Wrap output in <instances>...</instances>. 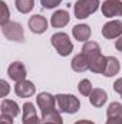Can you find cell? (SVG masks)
I'll return each instance as SVG.
<instances>
[{
  "label": "cell",
  "mask_w": 122,
  "mask_h": 124,
  "mask_svg": "<svg viewBox=\"0 0 122 124\" xmlns=\"http://www.w3.org/2000/svg\"><path fill=\"white\" fill-rule=\"evenodd\" d=\"M102 15L105 17L122 16V1L121 0H105L102 4Z\"/></svg>",
  "instance_id": "6"
},
{
  "label": "cell",
  "mask_w": 122,
  "mask_h": 124,
  "mask_svg": "<svg viewBox=\"0 0 122 124\" xmlns=\"http://www.w3.org/2000/svg\"><path fill=\"white\" fill-rule=\"evenodd\" d=\"M108 100V94L105 93L102 88H93L91 95H89V101L93 107H103V104Z\"/></svg>",
  "instance_id": "13"
},
{
  "label": "cell",
  "mask_w": 122,
  "mask_h": 124,
  "mask_svg": "<svg viewBox=\"0 0 122 124\" xmlns=\"http://www.w3.org/2000/svg\"><path fill=\"white\" fill-rule=\"evenodd\" d=\"M7 75H9L13 81H16V82L25 81V79H26V75H27L26 66L23 65V62H20V61L12 62V63L9 65V68H7Z\"/></svg>",
  "instance_id": "7"
},
{
  "label": "cell",
  "mask_w": 122,
  "mask_h": 124,
  "mask_svg": "<svg viewBox=\"0 0 122 124\" xmlns=\"http://www.w3.org/2000/svg\"><path fill=\"white\" fill-rule=\"evenodd\" d=\"M1 32L3 35L9 39V40H13V42H25V32H23V28L20 23L17 22H7L6 25L1 26Z\"/></svg>",
  "instance_id": "4"
},
{
  "label": "cell",
  "mask_w": 122,
  "mask_h": 124,
  "mask_svg": "<svg viewBox=\"0 0 122 124\" xmlns=\"http://www.w3.org/2000/svg\"><path fill=\"white\" fill-rule=\"evenodd\" d=\"M106 61H108V56H103V55H99L96 59H93L89 65V69L95 74H103L105 68H106Z\"/></svg>",
  "instance_id": "20"
},
{
  "label": "cell",
  "mask_w": 122,
  "mask_h": 124,
  "mask_svg": "<svg viewBox=\"0 0 122 124\" xmlns=\"http://www.w3.org/2000/svg\"><path fill=\"white\" fill-rule=\"evenodd\" d=\"M14 4L20 13H29L34 6V0H14Z\"/></svg>",
  "instance_id": "22"
},
{
  "label": "cell",
  "mask_w": 122,
  "mask_h": 124,
  "mask_svg": "<svg viewBox=\"0 0 122 124\" xmlns=\"http://www.w3.org/2000/svg\"><path fill=\"white\" fill-rule=\"evenodd\" d=\"M102 35L105 39H115L122 36V22L121 20H111L103 25L102 28Z\"/></svg>",
  "instance_id": "8"
},
{
  "label": "cell",
  "mask_w": 122,
  "mask_h": 124,
  "mask_svg": "<svg viewBox=\"0 0 122 124\" xmlns=\"http://www.w3.org/2000/svg\"><path fill=\"white\" fill-rule=\"evenodd\" d=\"M56 108L59 113L75 114L81 108V101L72 94H58L56 95Z\"/></svg>",
  "instance_id": "1"
},
{
  "label": "cell",
  "mask_w": 122,
  "mask_h": 124,
  "mask_svg": "<svg viewBox=\"0 0 122 124\" xmlns=\"http://www.w3.org/2000/svg\"><path fill=\"white\" fill-rule=\"evenodd\" d=\"M0 88H1V91H0V95H1V97H6L10 88H9V84H7L4 79H1V81H0Z\"/></svg>",
  "instance_id": "26"
},
{
  "label": "cell",
  "mask_w": 122,
  "mask_h": 124,
  "mask_svg": "<svg viewBox=\"0 0 122 124\" xmlns=\"http://www.w3.org/2000/svg\"><path fill=\"white\" fill-rule=\"evenodd\" d=\"M72 69L75 72H85L89 69V59L81 52L79 55H76L72 59Z\"/></svg>",
  "instance_id": "18"
},
{
  "label": "cell",
  "mask_w": 122,
  "mask_h": 124,
  "mask_svg": "<svg viewBox=\"0 0 122 124\" xmlns=\"http://www.w3.org/2000/svg\"><path fill=\"white\" fill-rule=\"evenodd\" d=\"M22 121H23V124H42V118H39L37 114H36L34 104H32V102L23 104V118H22Z\"/></svg>",
  "instance_id": "9"
},
{
  "label": "cell",
  "mask_w": 122,
  "mask_h": 124,
  "mask_svg": "<svg viewBox=\"0 0 122 124\" xmlns=\"http://www.w3.org/2000/svg\"><path fill=\"white\" fill-rule=\"evenodd\" d=\"M0 124H13V117H9V116H3L0 117Z\"/></svg>",
  "instance_id": "28"
},
{
  "label": "cell",
  "mask_w": 122,
  "mask_h": 124,
  "mask_svg": "<svg viewBox=\"0 0 122 124\" xmlns=\"http://www.w3.org/2000/svg\"><path fill=\"white\" fill-rule=\"evenodd\" d=\"M50 42L53 45V48L56 49V52L61 56H68L69 54H72L73 51V45L69 39V35H66L65 32H56L52 35Z\"/></svg>",
  "instance_id": "2"
},
{
  "label": "cell",
  "mask_w": 122,
  "mask_h": 124,
  "mask_svg": "<svg viewBox=\"0 0 122 124\" xmlns=\"http://www.w3.org/2000/svg\"><path fill=\"white\" fill-rule=\"evenodd\" d=\"M34 91H36V88H34L33 82L27 81V79L20 81V82H17V84L14 85V93H16L17 97H20V98L33 97V95H34Z\"/></svg>",
  "instance_id": "10"
},
{
  "label": "cell",
  "mask_w": 122,
  "mask_h": 124,
  "mask_svg": "<svg viewBox=\"0 0 122 124\" xmlns=\"http://www.w3.org/2000/svg\"><path fill=\"white\" fill-rule=\"evenodd\" d=\"M42 124H63L59 111H50L46 114H42Z\"/></svg>",
  "instance_id": "21"
},
{
  "label": "cell",
  "mask_w": 122,
  "mask_h": 124,
  "mask_svg": "<svg viewBox=\"0 0 122 124\" xmlns=\"http://www.w3.org/2000/svg\"><path fill=\"white\" fill-rule=\"evenodd\" d=\"M78 90H79V93L82 94V95H85V97H89L92 93V84L89 79H82L79 84H78Z\"/></svg>",
  "instance_id": "23"
},
{
  "label": "cell",
  "mask_w": 122,
  "mask_h": 124,
  "mask_svg": "<svg viewBox=\"0 0 122 124\" xmlns=\"http://www.w3.org/2000/svg\"><path fill=\"white\" fill-rule=\"evenodd\" d=\"M75 124H95L93 121H89V120H79V121H76Z\"/></svg>",
  "instance_id": "30"
},
{
  "label": "cell",
  "mask_w": 122,
  "mask_h": 124,
  "mask_svg": "<svg viewBox=\"0 0 122 124\" xmlns=\"http://www.w3.org/2000/svg\"><path fill=\"white\" fill-rule=\"evenodd\" d=\"M72 35L79 42H86L91 38V28L88 25H76L72 29Z\"/></svg>",
  "instance_id": "17"
},
{
  "label": "cell",
  "mask_w": 122,
  "mask_h": 124,
  "mask_svg": "<svg viewBox=\"0 0 122 124\" xmlns=\"http://www.w3.org/2000/svg\"><path fill=\"white\" fill-rule=\"evenodd\" d=\"M0 4H1V19H0V23H1V26H3V25H6L7 22H10V20H9V16H10V15H9L7 4H6L4 1H1Z\"/></svg>",
  "instance_id": "24"
},
{
  "label": "cell",
  "mask_w": 122,
  "mask_h": 124,
  "mask_svg": "<svg viewBox=\"0 0 122 124\" xmlns=\"http://www.w3.org/2000/svg\"><path fill=\"white\" fill-rule=\"evenodd\" d=\"M70 20V16L66 10H58L52 15V19H50V23L53 28H63L69 23Z\"/></svg>",
  "instance_id": "14"
},
{
  "label": "cell",
  "mask_w": 122,
  "mask_h": 124,
  "mask_svg": "<svg viewBox=\"0 0 122 124\" xmlns=\"http://www.w3.org/2000/svg\"><path fill=\"white\" fill-rule=\"evenodd\" d=\"M82 54L89 59V65H91V62L93 61V59H96L99 55H102V54H101V46H99V43H96V42H93V40L85 42V45H83V48H82Z\"/></svg>",
  "instance_id": "12"
},
{
  "label": "cell",
  "mask_w": 122,
  "mask_h": 124,
  "mask_svg": "<svg viewBox=\"0 0 122 124\" xmlns=\"http://www.w3.org/2000/svg\"><path fill=\"white\" fill-rule=\"evenodd\" d=\"M114 91L118 93L119 95H122V78H118V79L114 82Z\"/></svg>",
  "instance_id": "27"
},
{
  "label": "cell",
  "mask_w": 122,
  "mask_h": 124,
  "mask_svg": "<svg viewBox=\"0 0 122 124\" xmlns=\"http://www.w3.org/2000/svg\"><path fill=\"white\" fill-rule=\"evenodd\" d=\"M62 0H40V4L43 9H53L58 4H61Z\"/></svg>",
  "instance_id": "25"
},
{
  "label": "cell",
  "mask_w": 122,
  "mask_h": 124,
  "mask_svg": "<svg viewBox=\"0 0 122 124\" xmlns=\"http://www.w3.org/2000/svg\"><path fill=\"white\" fill-rule=\"evenodd\" d=\"M106 124H122V123H118V121H111V120H106Z\"/></svg>",
  "instance_id": "31"
},
{
  "label": "cell",
  "mask_w": 122,
  "mask_h": 124,
  "mask_svg": "<svg viewBox=\"0 0 122 124\" xmlns=\"http://www.w3.org/2000/svg\"><path fill=\"white\" fill-rule=\"evenodd\" d=\"M99 7V0H78L73 6L75 16L78 19H86Z\"/></svg>",
  "instance_id": "3"
},
{
  "label": "cell",
  "mask_w": 122,
  "mask_h": 124,
  "mask_svg": "<svg viewBox=\"0 0 122 124\" xmlns=\"http://www.w3.org/2000/svg\"><path fill=\"white\" fill-rule=\"evenodd\" d=\"M19 113H20V108H19L16 101H12V100H3L1 101V114L3 116H9V117L14 118Z\"/></svg>",
  "instance_id": "15"
},
{
  "label": "cell",
  "mask_w": 122,
  "mask_h": 124,
  "mask_svg": "<svg viewBox=\"0 0 122 124\" xmlns=\"http://www.w3.org/2000/svg\"><path fill=\"white\" fill-rule=\"evenodd\" d=\"M29 28L33 33L40 35V33L46 32V29H47V20L42 15H34L29 19Z\"/></svg>",
  "instance_id": "11"
},
{
  "label": "cell",
  "mask_w": 122,
  "mask_h": 124,
  "mask_svg": "<svg viewBox=\"0 0 122 124\" xmlns=\"http://www.w3.org/2000/svg\"><path fill=\"white\" fill-rule=\"evenodd\" d=\"M115 48H116L119 52H122V36H119V38L116 39V42H115Z\"/></svg>",
  "instance_id": "29"
},
{
  "label": "cell",
  "mask_w": 122,
  "mask_h": 124,
  "mask_svg": "<svg viewBox=\"0 0 122 124\" xmlns=\"http://www.w3.org/2000/svg\"><path fill=\"white\" fill-rule=\"evenodd\" d=\"M119 69H121V63L118 61V58H115V56H108V61H106V68H105V71H103V75L105 77H114V75H116L118 72H119Z\"/></svg>",
  "instance_id": "19"
},
{
  "label": "cell",
  "mask_w": 122,
  "mask_h": 124,
  "mask_svg": "<svg viewBox=\"0 0 122 124\" xmlns=\"http://www.w3.org/2000/svg\"><path fill=\"white\" fill-rule=\"evenodd\" d=\"M106 117L111 121L122 123V104L121 102H111L106 110Z\"/></svg>",
  "instance_id": "16"
},
{
  "label": "cell",
  "mask_w": 122,
  "mask_h": 124,
  "mask_svg": "<svg viewBox=\"0 0 122 124\" xmlns=\"http://www.w3.org/2000/svg\"><path fill=\"white\" fill-rule=\"evenodd\" d=\"M36 104L40 108L42 114L55 111L56 110V97H53L49 93H40L36 97Z\"/></svg>",
  "instance_id": "5"
}]
</instances>
